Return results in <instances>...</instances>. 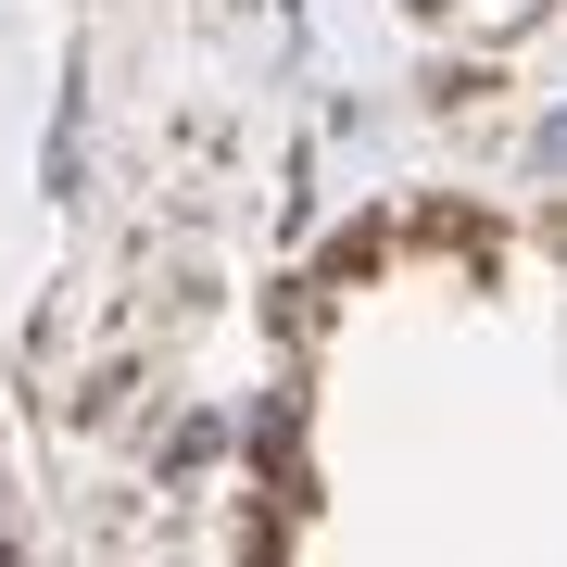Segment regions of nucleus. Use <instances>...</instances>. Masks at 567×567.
Wrapping results in <instances>:
<instances>
[]
</instances>
